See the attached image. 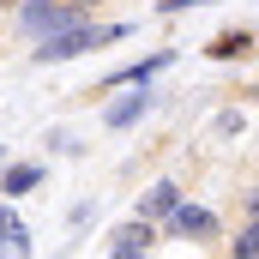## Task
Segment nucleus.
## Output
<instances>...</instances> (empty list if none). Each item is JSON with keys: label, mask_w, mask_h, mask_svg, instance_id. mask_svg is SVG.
<instances>
[{"label": "nucleus", "mask_w": 259, "mask_h": 259, "mask_svg": "<svg viewBox=\"0 0 259 259\" xmlns=\"http://www.w3.org/2000/svg\"><path fill=\"white\" fill-rule=\"evenodd\" d=\"M115 259H151V253H139V247H115Z\"/></svg>", "instance_id": "nucleus-10"}, {"label": "nucleus", "mask_w": 259, "mask_h": 259, "mask_svg": "<svg viewBox=\"0 0 259 259\" xmlns=\"http://www.w3.org/2000/svg\"><path fill=\"white\" fill-rule=\"evenodd\" d=\"M145 109H151V97H145V91H127V97H121V103L109 109V127H115V133H121V127H133V121H139Z\"/></svg>", "instance_id": "nucleus-6"}, {"label": "nucleus", "mask_w": 259, "mask_h": 259, "mask_svg": "<svg viewBox=\"0 0 259 259\" xmlns=\"http://www.w3.org/2000/svg\"><path fill=\"white\" fill-rule=\"evenodd\" d=\"M163 235H181V241H211L217 235V217L205 211V205H187V199H175V211L157 223Z\"/></svg>", "instance_id": "nucleus-3"}, {"label": "nucleus", "mask_w": 259, "mask_h": 259, "mask_svg": "<svg viewBox=\"0 0 259 259\" xmlns=\"http://www.w3.org/2000/svg\"><path fill=\"white\" fill-rule=\"evenodd\" d=\"M66 6H97V0H66Z\"/></svg>", "instance_id": "nucleus-11"}, {"label": "nucleus", "mask_w": 259, "mask_h": 259, "mask_svg": "<svg viewBox=\"0 0 259 259\" xmlns=\"http://www.w3.org/2000/svg\"><path fill=\"white\" fill-rule=\"evenodd\" d=\"M229 259H259V229H253V223L235 229V253H229Z\"/></svg>", "instance_id": "nucleus-9"}, {"label": "nucleus", "mask_w": 259, "mask_h": 259, "mask_svg": "<svg viewBox=\"0 0 259 259\" xmlns=\"http://www.w3.org/2000/svg\"><path fill=\"white\" fill-rule=\"evenodd\" d=\"M18 24H24L36 42H49V36H61L66 24H72V6H61V0H24V6H18Z\"/></svg>", "instance_id": "nucleus-2"}, {"label": "nucleus", "mask_w": 259, "mask_h": 259, "mask_svg": "<svg viewBox=\"0 0 259 259\" xmlns=\"http://www.w3.org/2000/svg\"><path fill=\"white\" fill-rule=\"evenodd\" d=\"M121 36H127V24H91V18H72L61 36L36 42V55H42V61H72V55H84V49H103V42H121Z\"/></svg>", "instance_id": "nucleus-1"}, {"label": "nucleus", "mask_w": 259, "mask_h": 259, "mask_svg": "<svg viewBox=\"0 0 259 259\" xmlns=\"http://www.w3.org/2000/svg\"><path fill=\"white\" fill-rule=\"evenodd\" d=\"M175 199H181V187H175V181H157L151 193L139 199V223H163V217L175 211Z\"/></svg>", "instance_id": "nucleus-4"}, {"label": "nucleus", "mask_w": 259, "mask_h": 259, "mask_svg": "<svg viewBox=\"0 0 259 259\" xmlns=\"http://www.w3.org/2000/svg\"><path fill=\"white\" fill-rule=\"evenodd\" d=\"M36 181H42V169H36V163H12V169L0 175V193H6V199H24Z\"/></svg>", "instance_id": "nucleus-5"}, {"label": "nucleus", "mask_w": 259, "mask_h": 259, "mask_svg": "<svg viewBox=\"0 0 259 259\" xmlns=\"http://www.w3.org/2000/svg\"><path fill=\"white\" fill-rule=\"evenodd\" d=\"M151 241H157V223H139V217L115 235V247H139V253H151Z\"/></svg>", "instance_id": "nucleus-8"}, {"label": "nucleus", "mask_w": 259, "mask_h": 259, "mask_svg": "<svg viewBox=\"0 0 259 259\" xmlns=\"http://www.w3.org/2000/svg\"><path fill=\"white\" fill-rule=\"evenodd\" d=\"M163 66H169V55H151V61L127 66V72H115L109 84H133V91H145V78H151V72H163Z\"/></svg>", "instance_id": "nucleus-7"}]
</instances>
